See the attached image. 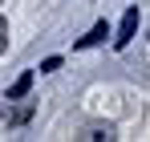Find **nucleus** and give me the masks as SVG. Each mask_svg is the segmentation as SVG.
<instances>
[{"instance_id": "1", "label": "nucleus", "mask_w": 150, "mask_h": 142, "mask_svg": "<svg viewBox=\"0 0 150 142\" xmlns=\"http://www.w3.org/2000/svg\"><path fill=\"white\" fill-rule=\"evenodd\" d=\"M134 28H138V8H126V16H122V28H118L114 45H118V49H126V45H130V37H134Z\"/></svg>"}, {"instance_id": "2", "label": "nucleus", "mask_w": 150, "mask_h": 142, "mask_svg": "<svg viewBox=\"0 0 150 142\" xmlns=\"http://www.w3.org/2000/svg\"><path fill=\"white\" fill-rule=\"evenodd\" d=\"M28 89H33V73H21V77H16V81H12V85H8V97H4V102H21V97L28 94Z\"/></svg>"}, {"instance_id": "3", "label": "nucleus", "mask_w": 150, "mask_h": 142, "mask_svg": "<svg viewBox=\"0 0 150 142\" xmlns=\"http://www.w3.org/2000/svg\"><path fill=\"white\" fill-rule=\"evenodd\" d=\"M105 37H110V24L101 21V24L89 28V37H81V41H77V49H89V45H98V41H105Z\"/></svg>"}, {"instance_id": "4", "label": "nucleus", "mask_w": 150, "mask_h": 142, "mask_svg": "<svg viewBox=\"0 0 150 142\" xmlns=\"http://www.w3.org/2000/svg\"><path fill=\"white\" fill-rule=\"evenodd\" d=\"M33 106H21V110H4V122H28Z\"/></svg>"}, {"instance_id": "5", "label": "nucleus", "mask_w": 150, "mask_h": 142, "mask_svg": "<svg viewBox=\"0 0 150 142\" xmlns=\"http://www.w3.org/2000/svg\"><path fill=\"white\" fill-rule=\"evenodd\" d=\"M4 49H8V21L0 16V53H4Z\"/></svg>"}, {"instance_id": "6", "label": "nucleus", "mask_w": 150, "mask_h": 142, "mask_svg": "<svg viewBox=\"0 0 150 142\" xmlns=\"http://www.w3.org/2000/svg\"><path fill=\"white\" fill-rule=\"evenodd\" d=\"M85 138H89V142H101V138L110 142V138H114V134H110V130H89V134H85Z\"/></svg>"}]
</instances>
